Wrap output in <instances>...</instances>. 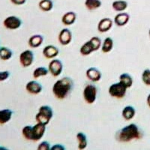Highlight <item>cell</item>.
Returning <instances> with one entry per match:
<instances>
[{
    "instance_id": "1",
    "label": "cell",
    "mask_w": 150,
    "mask_h": 150,
    "mask_svg": "<svg viewBox=\"0 0 150 150\" xmlns=\"http://www.w3.org/2000/svg\"><path fill=\"white\" fill-rule=\"evenodd\" d=\"M141 137V132L138 126L135 124L126 125L118 131L116 133V140L122 143H128L133 140H139Z\"/></svg>"
},
{
    "instance_id": "2",
    "label": "cell",
    "mask_w": 150,
    "mask_h": 150,
    "mask_svg": "<svg viewBox=\"0 0 150 150\" xmlns=\"http://www.w3.org/2000/svg\"><path fill=\"white\" fill-rule=\"evenodd\" d=\"M74 87V82L69 77H63L59 79L53 86V93L59 100H64L70 94Z\"/></svg>"
},
{
    "instance_id": "3",
    "label": "cell",
    "mask_w": 150,
    "mask_h": 150,
    "mask_svg": "<svg viewBox=\"0 0 150 150\" xmlns=\"http://www.w3.org/2000/svg\"><path fill=\"white\" fill-rule=\"evenodd\" d=\"M53 111L52 108L47 105H44L39 108L38 113L35 116V120L37 122L47 125L53 118Z\"/></svg>"
},
{
    "instance_id": "4",
    "label": "cell",
    "mask_w": 150,
    "mask_h": 150,
    "mask_svg": "<svg viewBox=\"0 0 150 150\" xmlns=\"http://www.w3.org/2000/svg\"><path fill=\"white\" fill-rule=\"evenodd\" d=\"M127 88L121 82H117L111 85L108 89L110 95L112 97H116L121 99L125 96L127 92Z\"/></svg>"
},
{
    "instance_id": "5",
    "label": "cell",
    "mask_w": 150,
    "mask_h": 150,
    "mask_svg": "<svg viewBox=\"0 0 150 150\" xmlns=\"http://www.w3.org/2000/svg\"><path fill=\"white\" fill-rule=\"evenodd\" d=\"M98 90L96 85H94L92 84H89L87 85L83 89V98L86 102L89 104H92L95 103L97 98Z\"/></svg>"
},
{
    "instance_id": "6",
    "label": "cell",
    "mask_w": 150,
    "mask_h": 150,
    "mask_svg": "<svg viewBox=\"0 0 150 150\" xmlns=\"http://www.w3.org/2000/svg\"><path fill=\"white\" fill-rule=\"evenodd\" d=\"M3 25L6 29L14 30L21 27L22 25V21L16 16H9L4 20Z\"/></svg>"
},
{
    "instance_id": "7",
    "label": "cell",
    "mask_w": 150,
    "mask_h": 150,
    "mask_svg": "<svg viewBox=\"0 0 150 150\" xmlns=\"http://www.w3.org/2000/svg\"><path fill=\"white\" fill-rule=\"evenodd\" d=\"M20 63L23 67H29L34 61V54L30 50H26L20 55Z\"/></svg>"
},
{
    "instance_id": "8",
    "label": "cell",
    "mask_w": 150,
    "mask_h": 150,
    "mask_svg": "<svg viewBox=\"0 0 150 150\" xmlns=\"http://www.w3.org/2000/svg\"><path fill=\"white\" fill-rule=\"evenodd\" d=\"M48 70L51 73V75L54 77H57L62 73V70H63V65L61 60L58 59H54L51 60L48 66Z\"/></svg>"
},
{
    "instance_id": "9",
    "label": "cell",
    "mask_w": 150,
    "mask_h": 150,
    "mask_svg": "<svg viewBox=\"0 0 150 150\" xmlns=\"http://www.w3.org/2000/svg\"><path fill=\"white\" fill-rule=\"evenodd\" d=\"M46 126L39 122L33 126V141H38L42 138L46 131Z\"/></svg>"
},
{
    "instance_id": "10",
    "label": "cell",
    "mask_w": 150,
    "mask_h": 150,
    "mask_svg": "<svg viewBox=\"0 0 150 150\" xmlns=\"http://www.w3.org/2000/svg\"><path fill=\"white\" fill-rule=\"evenodd\" d=\"M72 40V33L67 28L62 29L59 34V42L62 45H68Z\"/></svg>"
},
{
    "instance_id": "11",
    "label": "cell",
    "mask_w": 150,
    "mask_h": 150,
    "mask_svg": "<svg viewBox=\"0 0 150 150\" xmlns=\"http://www.w3.org/2000/svg\"><path fill=\"white\" fill-rule=\"evenodd\" d=\"M43 87L36 81H29L26 85V90L31 94H38L42 91Z\"/></svg>"
},
{
    "instance_id": "12",
    "label": "cell",
    "mask_w": 150,
    "mask_h": 150,
    "mask_svg": "<svg viewBox=\"0 0 150 150\" xmlns=\"http://www.w3.org/2000/svg\"><path fill=\"white\" fill-rule=\"evenodd\" d=\"M86 77L90 81L94 82H99L101 79V72L96 67H90L86 72Z\"/></svg>"
},
{
    "instance_id": "13",
    "label": "cell",
    "mask_w": 150,
    "mask_h": 150,
    "mask_svg": "<svg viewBox=\"0 0 150 150\" xmlns=\"http://www.w3.org/2000/svg\"><path fill=\"white\" fill-rule=\"evenodd\" d=\"M112 21L110 18H102L98 24V30L100 32H107L112 28Z\"/></svg>"
},
{
    "instance_id": "14",
    "label": "cell",
    "mask_w": 150,
    "mask_h": 150,
    "mask_svg": "<svg viewBox=\"0 0 150 150\" xmlns=\"http://www.w3.org/2000/svg\"><path fill=\"white\" fill-rule=\"evenodd\" d=\"M59 51L58 48H56L54 45L50 44V45H47L44 50H43V55L47 59H52L58 56Z\"/></svg>"
},
{
    "instance_id": "15",
    "label": "cell",
    "mask_w": 150,
    "mask_h": 150,
    "mask_svg": "<svg viewBox=\"0 0 150 150\" xmlns=\"http://www.w3.org/2000/svg\"><path fill=\"white\" fill-rule=\"evenodd\" d=\"M130 20V15L128 13L120 12L114 18V23L118 27H123L128 23Z\"/></svg>"
},
{
    "instance_id": "16",
    "label": "cell",
    "mask_w": 150,
    "mask_h": 150,
    "mask_svg": "<svg viewBox=\"0 0 150 150\" xmlns=\"http://www.w3.org/2000/svg\"><path fill=\"white\" fill-rule=\"evenodd\" d=\"M77 19V14L74 11H68L62 17V22L65 26H71L74 24Z\"/></svg>"
},
{
    "instance_id": "17",
    "label": "cell",
    "mask_w": 150,
    "mask_h": 150,
    "mask_svg": "<svg viewBox=\"0 0 150 150\" xmlns=\"http://www.w3.org/2000/svg\"><path fill=\"white\" fill-rule=\"evenodd\" d=\"M13 111L9 109L0 110V125H5L11 119Z\"/></svg>"
},
{
    "instance_id": "18",
    "label": "cell",
    "mask_w": 150,
    "mask_h": 150,
    "mask_svg": "<svg viewBox=\"0 0 150 150\" xmlns=\"http://www.w3.org/2000/svg\"><path fill=\"white\" fill-rule=\"evenodd\" d=\"M136 111L135 109L131 106H125L124 109H122V116L124 118L125 120L126 121H130L135 116Z\"/></svg>"
},
{
    "instance_id": "19",
    "label": "cell",
    "mask_w": 150,
    "mask_h": 150,
    "mask_svg": "<svg viewBox=\"0 0 150 150\" xmlns=\"http://www.w3.org/2000/svg\"><path fill=\"white\" fill-rule=\"evenodd\" d=\"M43 42H44V38L41 35H34V36H31L29 38V45L31 48H36L38 47H40L42 44Z\"/></svg>"
},
{
    "instance_id": "20",
    "label": "cell",
    "mask_w": 150,
    "mask_h": 150,
    "mask_svg": "<svg viewBox=\"0 0 150 150\" xmlns=\"http://www.w3.org/2000/svg\"><path fill=\"white\" fill-rule=\"evenodd\" d=\"M128 4L125 0H116L112 3V8L115 11L119 12H122L128 8Z\"/></svg>"
},
{
    "instance_id": "21",
    "label": "cell",
    "mask_w": 150,
    "mask_h": 150,
    "mask_svg": "<svg viewBox=\"0 0 150 150\" xmlns=\"http://www.w3.org/2000/svg\"><path fill=\"white\" fill-rule=\"evenodd\" d=\"M77 139L78 141V149L83 150L87 147V137L85 133L79 132L77 133Z\"/></svg>"
},
{
    "instance_id": "22",
    "label": "cell",
    "mask_w": 150,
    "mask_h": 150,
    "mask_svg": "<svg viewBox=\"0 0 150 150\" xmlns=\"http://www.w3.org/2000/svg\"><path fill=\"white\" fill-rule=\"evenodd\" d=\"M120 82L122 83L127 88H130L133 85V79L128 73H122L120 76Z\"/></svg>"
},
{
    "instance_id": "23",
    "label": "cell",
    "mask_w": 150,
    "mask_h": 150,
    "mask_svg": "<svg viewBox=\"0 0 150 150\" xmlns=\"http://www.w3.org/2000/svg\"><path fill=\"white\" fill-rule=\"evenodd\" d=\"M102 3L101 0H86L85 6L88 10H96L101 7Z\"/></svg>"
},
{
    "instance_id": "24",
    "label": "cell",
    "mask_w": 150,
    "mask_h": 150,
    "mask_svg": "<svg viewBox=\"0 0 150 150\" xmlns=\"http://www.w3.org/2000/svg\"><path fill=\"white\" fill-rule=\"evenodd\" d=\"M38 7L43 11H50L53 8V2L52 0H41L38 3Z\"/></svg>"
},
{
    "instance_id": "25",
    "label": "cell",
    "mask_w": 150,
    "mask_h": 150,
    "mask_svg": "<svg viewBox=\"0 0 150 150\" xmlns=\"http://www.w3.org/2000/svg\"><path fill=\"white\" fill-rule=\"evenodd\" d=\"M113 48V40L110 37H107L104 39V43L101 44V50L103 53H109Z\"/></svg>"
},
{
    "instance_id": "26",
    "label": "cell",
    "mask_w": 150,
    "mask_h": 150,
    "mask_svg": "<svg viewBox=\"0 0 150 150\" xmlns=\"http://www.w3.org/2000/svg\"><path fill=\"white\" fill-rule=\"evenodd\" d=\"M13 56V52L6 47L0 48V59L2 60H8Z\"/></svg>"
},
{
    "instance_id": "27",
    "label": "cell",
    "mask_w": 150,
    "mask_h": 150,
    "mask_svg": "<svg viewBox=\"0 0 150 150\" xmlns=\"http://www.w3.org/2000/svg\"><path fill=\"white\" fill-rule=\"evenodd\" d=\"M93 51H94L93 49H92V45H91L89 41L84 43L80 49V54L82 55H83V56H88V55H89L90 54H92Z\"/></svg>"
},
{
    "instance_id": "28",
    "label": "cell",
    "mask_w": 150,
    "mask_h": 150,
    "mask_svg": "<svg viewBox=\"0 0 150 150\" xmlns=\"http://www.w3.org/2000/svg\"><path fill=\"white\" fill-rule=\"evenodd\" d=\"M48 72H49V70H47L45 67H38L33 72V77L35 79H38V78H41V77L46 76Z\"/></svg>"
},
{
    "instance_id": "29",
    "label": "cell",
    "mask_w": 150,
    "mask_h": 150,
    "mask_svg": "<svg viewBox=\"0 0 150 150\" xmlns=\"http://www.w3.org/2000/svg\"><path fill=\"white\" fill-rule=\"evenodd\" d=\"M22 134L28 140L33 141V126L27 125L25 126L22 130Z\"/></svg>"
},
{
    "instance_id": "30",
    "label": "cell",
    "mask_w": 150,
    "mask_h": 150,
    "mask_svg": "<svg viewBox=\"0 0 150 150\" xmlns=\"http://www.w3.org/2000/svg\"><path fill=\"white\" fill-rule=\"evenodd\" d=\"M91 45L92 47V49L94 51H96L101 47V40L100 38L97 36H93L89 40Z\"/></svg>"
},
{
    "instance_id": "31",
    "label": "cell",
    "mask_w": 150,
    "mask_h": 150,
    "mask_svg": "<svg viewBox=\"0 0 150 150\" xmlns=\"http://www.w3.org/2000/svg\"><path fill=\"white\" fill-rule=\"evenodd\" d=\"M142 81L146 85L150 86V70L146 69L142 73Z\"/></svg>"
},
{
    "instance_id": "32",
    "label": "cell",
    "mask_w": 150,
    "mask_h": 150,
    "mask_svg": "<svg viewBox=\"0 0 150 150\" xmlns=\"http://www.w3.org/2000/svg\"><path fill=\"white\" fill-rule=\"evenodd\" d=\"M50 145L47 141L41 142L38 146V150H50Z\"/></svg>"
},
{
    "instance_id": "33",
    "label": "cell",
    "mask_w": 150,
    "mask_h": 150,
    "mask_svg": "<svg viewBox=\"0 0 150 150\" xmlns=\"http://www.w3.org/2000/svg\"><path fill=\"white\" fill-rule=\"evenodd\" d=\"M9 76H10V72L8 71H0V82L7 80Z\"/></svg>"
},
{
    "instance_id": "34",
    "label": "cell",
    "mask_w": 150,
    "mask_h": 150,
    "mask_svg": "<svg viewBox=\"0 0 150 150\" xmlns=\"http://www.w3.org/2000/svg\"><path fill=\"white\" fill-rule=\"evenodd\" d=\"M65 148L64 146L61 145V144H56L53 145V146L50 148V150H65Z\"/></svg>"
},
{
    "instance_id": "35",
    "label": "cell",
    "mask_w": 150,
    "mask_h": 150,
    "mask_svg": "<svg viewBox=\"0 0 150 150\" xmlns=\"http://www.w3.org/2000/svg\"><path fill=\"white\" fill-rule=\"evenodd\" d=\"M11 2L14 5H22L26 3V0H10Z\"/></svg>"
},
{
    "instance_id": "36",
    "label": "cell",
    "mask_w": 150,
    "mask_h": 150,
    "mask_svg": "<svg viewBox=\"0 0 150 150\" xmlns=\"http://www.w3.org/2000/svg\"><path fill=\"white\" fill-rule=\"evenodd\" d=\"M147 104H148L149 107L150 108V94H149L148 97H147Z\"/></svg>"
},
{
    "instance_id": "37",
    "label": "cell",
    "mask_w": 150,
    "mask_h": 150,
    "mask_svg": "<svg viewBox=\"0 0 150 150\" xmlns=\"http://www.w3.org/2000/svg\"><path fill=\"white\" fill-rule=\"evenodd\" d=\"M7 149L6 148H5V147H2V146H0V150H5Z\"/></svg>"
},
{
    "instance_id": "38",
    "label": "cell",
    "mask_w": 150,
    "mask_h": 150,
    "mask_svg": "<svg viewBox=\"0 0 150 150\" xmlns=\"http://www.w3.org/2000/svg\"><path fill=\"white\" fill-rule=\"evenodd\" d=\"M149 37H150V29H149Z\"/></svg>"
}]
</instances>
